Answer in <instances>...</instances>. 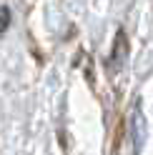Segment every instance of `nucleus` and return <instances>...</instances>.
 <instances>
[{
  "instance_id": "1",
  "label": "nucleus",
  "mask_w": 153,
  "mask_h": 155,
  "mask_svg": "<svg viewBox=\"0 0 153 155\" xmlns=\"http://www.w3.org/2000/svg\"><path fill=\"white\" fill-rule=\"evenodd\" d=\"M128 53H131V45H128V35L126 30H118L116 33V40H113V50H110V58H108V65L110 70H123L128 63Z\"/></svg>"
},
{
  "instance_id": "2",
  "label": "nucleus",
  "mask_w": 153,
  "mask_h": 155,
  "mask_svg": "<svg viewBox=\"0 0 153 155\" xmlns=\"http://www.w3.org/2000/svg\"><path fill=\"white\" fill-rule=\"evenodd\" d=\"M131 138H133V150L136 155L141 153L143 143H146V120H143V113L141 108L133 110V120H131Z\"/></svg>"
},
{
  "instance_id": "3",
  "label": "nucleus",
  "mask_w": 153,
  "mask_h": 155,
  "mask_svg": "<svg viewBox=\"0 0 153 155\" xmlns=\"http://www.w3.org/2000/svg\"><path fill=\"white\" fill-rule=\"evenodd\" d=\"M8 28H10V8L3 5V8H0V30L5 33Z\"/></svg>"
}]
</instances>
